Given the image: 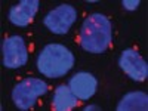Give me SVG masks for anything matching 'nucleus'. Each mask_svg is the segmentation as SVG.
I'll return each instance as SVG.
<instances>
[{
  "label": "nucleus",
  "instance_id": "nucleus-11",
  "mask_svg": "<svg viewBox=\"0 0 148 111\" xmlns=\"http://www.w3.org/2000/svg\"><path fill=\"white\" fill-rule=\"evenodd\" d=\"M123 6H125L127 10H135L139 6V0H123Z\"/></svg>",
  "mask_w": 148,
  "mask_h": 111
},
{
  "label": "nucleus",
  "instance_id": "nucleus-3",
  "mask_svg": "<svg viewBox=\"0 0 148 111\" xmlns=\"http://www.w3.org/2000/svg\"><path fill=\"white\" fill-rule=\"evenodd\" d=\"M47 92V84L36 77H28L19 82L12 90V99L19 110H28L36 104L39 96Z\"/></svg>",
  "mask_w": 148,
  "mask_h": 111
},
{
  "label": "nucleus",
  "instance_id": "nucleus-10",
  "mask_svg": "<svg viewBox=\"0 0 148 111\" xmlns=\"http://www.w3.org/2000/svg\"><path fill=\"white\" fill-rule=\"evenodd\" d=\"M119 111H147L148 96L144 92H129L121 98L117 105Z\"/></svg>",
  "mask_w": 148,
  "mask_h": 111
},
{
  "label": "nucleus",
  "instance_id": "nucleus-8",
  "mask_svg": "<svg viewBox=\"0 0 148 111\" xmlns=\"http://www.w3.org/2000/svg\"><path fill=\"white\" fill-rule=\"evenodd\" d=\"M70 88L77 99H89L96 92V79L89 73H77L70 80Z\"/></svg>",
  "mask_w": 148,
  "mask_h": 111
},
{
  "label": "nucleus",
  "instance_id": "nucleus-5",
  "mask_svg": "<svg viewBox=\"0 0 148 111\" xmlns=\"http://www.w3.org/2000/svg\"><path fill=\"white\" fill-rule=\"evenodd\" d=\"M77 19V12L71 5H61L45 16V25L55 34H67Z\"/></svg>",
  "mask_w": 148,
  "mask_h": 111
},
{
  "label": "nucleus",
  "instance_id": "nucleus-1",
  "mask_svg": "<svg viewBox=\"0 0 148 111\" xmlns=\"http://www.w3.org/2000/svg\"><path fill=\"white\" fill-rule=\"evenodd\" d=\"M111 22L102 14H92L80 28L79 42L82 47L92 53H101L111 43Z\"/></svg>",
  "mask_w": 148,
  "mask_h": 111
},
{
  "label": "nucleus",
  "instance_id": "nucleus-7",
  "mask_svg": "<svg viewBox=\"0 0 148 111\" xmlns=\"http://www.w3.org/2000/svg\"><path fill=\"white\" fill-rule=\"evenodd\" d=\"M40 3L37 0H22L18 6H14L9 12V19L14 25L25 27L33 21Z\"/></svg>",
  "mask_w": 148,
  "mask_h": 111
},
{
  "label": "nucleus",
  "instance_id": "nucleus-2",
  "mask_svg": "<svg viewBox=\"0 0 148 111\" xmlns=\"http://www.w3.org/2000/svg\"><path fill=\"white\" fill-rule=\"evenodd\" d=\"M73 65L74 55L59 43L47 45L37 58V68L46 77H62Z\"/></svg>",
  "mask_w": 148,
  "mask_h": 111
},
{
  "label": "nucleus",
  "instance_id": "nucleus-4",
  "mask_svg": "<svg viewBox=\"0 0 148 111\" xmlns=\"http://www.w3.org/2000/svg\"><path fill=\"white\" fill-rule=\"evenodd\" d=\"M3 52V65L8 68H18L27 64L28 51L25 42L21 36H10L2 43Z\"/></svg>",
  "mask_w": 148,
  "mask_h": 111
},
{
  "label": "nucleus",
  "instance_id": "nucleus-9",
  "mask_svg": "<svg viewBox=\"0 0 148 111\" xmlns=\"http://www.w3.org/2000/svg\"><path fill=\"white\" fill-rule=\"evenodd\" d=\"M77 105V96L73 93L71 88L68 86H58L55 89L52 107L55 111H68Z\"/></svg>",
  "mask_w": 148,
  "mask_h": 111
},
{
  "label": "nucleus",
  "instance_id": "nucleus-12",
  "mask_svg": "<svg viewBox=\"0 0 148 111\" xmlns=\"http://www.w3.org/2000/svg\"><path fill=\"white\" fill-rule=\"evenodd\" d=\"M84 110H86V111H92V110H99V108L95 107V105H89V107H86Z\"/></svg>",
  "mask_w": 148,
  "mask_h": 111
},
{
  "label": "nucleus",
  "instance_id": "nucleus-6",
  "mask_svg": "<svg viewBox=\"0 0 148 111\" xmlns=\"http://www.w3.org/2000/svg\"><path fill=\"white\" fill-rule=\"evenodd\" d=\"M121 70L127 76L136 82H144L148 77V64L142 59V56L135 49H126L123 51L119 59Z\"/></svg>",
  "mask_w": 148,
  "mask_h": 111
}]
</instances>
